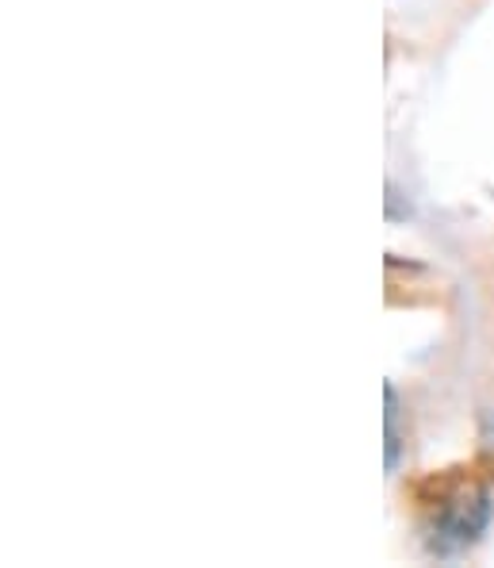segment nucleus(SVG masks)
I'll return each instance as SVG.
<instances>
[{"mask_svg": "<svg viewBox=\"0 0 494 568\" xmlns=\"http://www.w3.org/2000/svg\"><path fill=\"white\" fill-rule=\"evenodd\" d=\"M487 519H491L487 496H475V499L456 504L445 519L438 523V549H460V546H467V541H475L483 526H487Z\"/></svg>", "mask_w": 494, "mask_h": 568, "instance_id": "nucleus-1", "label": "nucleus"}]
</instances>
